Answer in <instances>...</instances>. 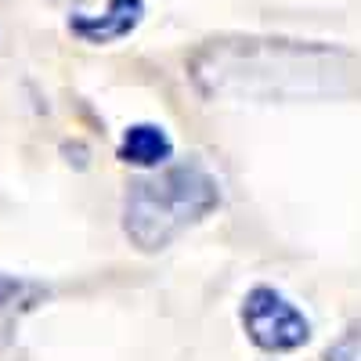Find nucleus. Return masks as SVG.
I'll return each instance as SVG.
<instances>
[{
  "label": "nucleus",
  "mask_w": 361,
  "mask_h": 361,
  "mask_svg": "<svg viewBox=\"0 0 361 361\" xmlns=\"http://www.w3.org/2000/svg\"><path fill=\"white\" fill-rule=\"evenodd\" d=\"M192 80L206 98L296 102L361 94V58L325 44L221 37L192 54Z\"/></svg>",
  "instance_id": "f257e3e1"
},
{
  "label": "nucleus",
  "mask_w": 361,
  "mask_h": 361,
  "mask_svg": "<svg viewBox=\"0 0 361 361\" xmlns=\"http://www.w3.org/2000/svg\"><path fill=\"white\" fill-rule=\"evenodd\" d=\"M217 206V177L202 163H177L152 177L130 180L123 202V231L137 250L156 253L195 228L202 217H209Z\"/></svg>",
  "instance_id": "f03ea898"
},
{
  "label": "nucleus",
  "mask_w": 361,
  "mask_h": 361,
  "mask_svg": "<svg viewBox=\"0 0 361 361\" xmlns=\"http://www.w3.org/2000/svg\"><path fill=\"white\" fill-rule=\"evenodd\" d=\"M243 329L253 347L264 354H289L311 340V322L289 296H282L271 286H253L243 300Z\"/></svg>",
  "instance_id": "7ed1b4c3"
},
{
  "label": "nucleus",
  "mask_w": 361,
  "mask_h": 361,
  "mask_svg": "<svg viewBox=\"0 0 361 361\" xmlns=\"http://www.w3.org/2000/svg\"><path fill=\"white\" fill-rule=\"evenodd\" d=\"M141 18H145V0H109V8L98 15L76 11L69 18V29L87 44H112L130 37Z\"/></svg>",
  "instance_id": "20e7f679"
},
{
  "label": "nucleus",
  "mask_w": 361,
  "mask_h": 361,
  "mask_svg": "<svg viewBox=\"0 0 361 361\" xmlns=\"http://www.w3.org/2000/svg\"><path fill=\"white\" fill-rule=\"evenodd\" d=\"M44 300H47V286H40V282H33V279H18V275L0 271V350L15 340L18 322H22L29 311H37Z\"/></svg>",
  "instance_id": "39448f33"
},
{
  "label": "nucleus",
  "mask_w": 361,
  "mask_h": 361,
  "mask_svg": "<svg viewBox=\"0 0 361 361\" xmlns=\"http://www.w3.org/2000/svg\"><path fill=\"white\" fill-rule=\"evenodd\" d=\"M173 156V141L156 123H134L119 141V159L134 166H163Z\"/></svg>",
  "instance_id": "423d86ee"
},
{
  "label": "nucleus",
  "mask_w": 361,
  "mask_h": 361,
  "mask_svg": "<svg viewBox=\"0 0 361 361\" xmlns=\"http://www.w3.org/2000/svg\"><path fill=\"white\" fill-rule=\"evenodd\" d=\"M325 361H361V318L350 322L340 340L325 350Z\"/></svg>",
  "instance_id": "0eeeda50"
}]
</instances>
